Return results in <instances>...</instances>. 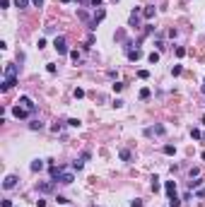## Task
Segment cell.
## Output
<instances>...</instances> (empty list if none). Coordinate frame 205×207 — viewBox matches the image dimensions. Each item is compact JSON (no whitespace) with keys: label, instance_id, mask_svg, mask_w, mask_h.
Listing matches in <instances>:
<instances>
[{"label":"cell","instance_id":"obj_1","mask_svg":"<svg viewBox=\"0 0 205 207\" xmlns=\"http://www.w3.org/2000/svg\"><path fill=\"white\" fill-rule=\"evenodd\" d=\"M17 72H19L17 65H7V68H5V80L0 84V92H10L15 84H17Z\"/></svg>","mask_w":205,"mask_h":207},{"label":"cell","instance_id":"obj_2","mask_svg":"<svg viewBox=\"0 0 205 207\" xmlns=\"http://www.w3.org/2000/svg\"><path fill=\"white\" fill-rule=\"evenodd\" d=\"M53 48L58 51V55H65V53H68V44H65V39H63V36H56V41H53Z\"/></svg>","mask_w":205,"mask_h":207},{"label":"cell","instance_id":"obj_3","mask_svg":"<svg viewBox=\"0 0 205 207\" xmlns=\"http://www.w3.org/2000/svg\"><path fill=\"white\" fill-rule=\"evenodd\" d=\"M12 116L17 118V120H22V118L31 116V111H27V108L22 106V104H17V106H12Z\"/></svg>","mask_w":205,"mask_h":207},{"label":"cell","instance_id":"obj_4","mask_svg":"<svg viewBox=\"0 0 205 207\" xmlns=\"http://www.w3.org/2000/svg\"><path fill=\"white\" fill-rule=\"evenodd\" d=\"M167 133V128L164 125H152V128H145V135L152 137V135H164Z\"/></svg>","mask_w":205,"mask_h":207},{"label":"cell","instance_id":"obj_5","mask_svg":"<svg viewBox=\"0 0 205 207\" xmlns=\"http://www.w3.org/2000/svg\"><path fill=\"white\" fill-rule=\"evenodd\" d=\"M15 186H17V176H15V173L5 176V181H2V188H5V190H12Z\"/></svg>","mask_w":205,"mask_h":207},{"label":"cell","instance_id":"obj_6","mask_svg":"<svg viewBox=\"0 0 205 207\" xmlns=\"http://www.w3.org/2000/svg\"><path fill=\"white\" fill-rule=\"evenodd\" d=\"M17 104H22V106L27 108V111H31V113L36 111V104H34V101L29 99V96H19V101H17Z\"/></svg>","mask_w":205,"mask_h":207},{"label":"cell","instance_id":"obj_7","mask_svg":"<svg viewBox=\"0 0 205 207\" xmlns=\"http://www.w3.org/2000/svg\"><path fill=\"white\" fill-rule=\"evenodd\" d=\"M53 186H56V181H44V183H39V193H51L53 190Z\"/></svg>","mask_w":205,"mask_h":207},{"label":"cell","instance_id":"obj_8","mask_svg":"<svg viewBox=\"0 0 205 207\" xmlns=\"http://www.w3.org/2000/svg\"><path fill=\"white\" fill-rule=\"evenodd\" d=\"M75 181V176L73 173H60V176H58V181L56 183H63V186H70V183H73Z\"/></svg>","mask_w":205,"mask_h":207},{"label":"cell","instance_id":"obj_9","mask_svg":"<svg viewBox=\"0 0 205 207\" xmlns=\"http://www.w3.org/2000/svg\"><path fill=\"white\" fill-rule=\"evenodd\" d=\"M140 58H142V51H140V48H131V51H128V60H131V63H135Z\"/></svg>","mask_w":205,"mask_h":207},{"label":"cell","instance_id":"obj_10","mask_svg":"<svg viewBox=\"0 0 205 207\" xmlns=\"http://www.w3.org/2000/svg\"><path fill=\"white\" fill-rule=\"evenodd\" d=\"M164 190H167L169 198H171V195H176V181H167V183H164Z\"/></svg>","mask_w":205,"mask_h":207},{"label":"cell","instance_id":"obj_11","mask_svg":"<svg viewBox=\"0 0 205 207\" xmlns=\"http://www.w3.org/2000/svg\"><path fill=\"white\" fill-rule=\"evenodd\" d=\"M200 186H203V178H196V181L191 178V181H188V190H198Z\"/></svg>","mask_w":205,"mask_h":207},{"label":"cell","instance_id":"obj_12","mask_svg":"<svg viewBox=\"0 0 205 207\" xmlns=\"http://www.w3.org/2000/svg\"><path fill=\"white\" fill-rule=\"evenodd\" d=\"M29 169H31V171H34V173H36V171H41V169H44V162H41V159H34Z\"/></svg>","mask_w":205,"mask_h":207},{"label":"cell","instance_id":"obj_13","mask_svg":"<svg viewBox=\"0 0 205 207\" xmlns=\"http://www.w3.org/2000/svg\"><path fill=\"white\" fill-rule=\"evenodd\" d=\"M142 17H145V19H152V17H155V7H152V5H147V7L142 10Z\"/></svg>","mask_w":205,"mask_h":207},{"label":"cell","instance_id":"obj_14","mask_svg":"<svg viewBox=\"0 0 205 207\" xmlns=\"http://www.w3.org/2000/svg\"><path fill=\"white\" fill-rule=\"evenodd\" d=\"M138 19H140L138 10H133V12H131V27H135V29H138Z\"/></svg>","mask_w":205,"mask_h":207},{"label":"cell","instance_id":"obj_15","mask_svg":"<svg viewBox=\"0 0 205 207\" xmlns=\"http://www.w3.org/2000/svg\"><path fill=\"white\" fill-rule=\"evenodd\" d=\"M162 152L171 157V154H176V147H174V144H164V149H162Z\"/></svg>","mask_w":205,"mask_h":207},{"label":"cell","instance_id":"obj_16","mask_svg":"<svg viewBox=\"0 0 205 207\" xmlns=\"http://www.w3.org/2000/svg\"><path fill=\"white\" fill-rule=\"evenodd\" d=\"M191 137H193V140H203V133H200L198 128H191Z\"/></svg>","mask_w":205,"mask_h":207},{"label":"cell","instance_id":"obj_17","mask_svg":"<svg viewBox=\"0 0 205 207\" xmlns=\"http://www.w3.org/2000/svg\"><path fill=\"white\" fill-rule=\"evenodd\" d=\"M82 166H84V159H82V157H80V159H75V162H73V169H75V171H80Z\"/></svg>","mask_w":205,"mask_h":207},{"label":"cell","instance_id":"obj_18","mask_svg":"<svg viewBox=\"0 0 205 207\" xmlns=\"http://www.w3.org/2000/svg\"><path fill=\"white\" fill-rule=\"evenodd\" d=\"M169 207H181V200H179L176 195H171V198H169Z\"/></svg>","mask_w":205,"mask_h":207},{"label":"cell","instance_id":"obj_19","mask_svg":"<svg viewBox=\"0 0 205 207\" xmlns=\"http://www.w3.org/2000/svg\"><path fill=\"white\" fill-rule=\"evenodd\" d=\"M147 60H150V63H152V65H155V63H157V60H159V53H157V51H152V53L147 55Z\"/></svg>","mask_w":205,"mask_h":207},{"label":"cell","instance_id":"obj_20","mask_svg":"<svg viewBox=\"0 0 205 207\" xmlns=\"http://www.w3.org/2000/svg\"><path fill=\"white\" fill-rule=\"evenodd\" d=\"M29 128H31V130H41V128H44V123H41V120H31V123H29Z\"/></svg>","mask_w":205,"mask_h":207},{"label":"cell","instance_id":"obj_21","mask_svg":"<svg viewBox=\"0 0 205 207\" xmlns=\"http://www.w3.org/2000/svg\"><path fill=\"white\" fill-rule=\"evenodd\" d=\"M159 188H162V183H159V178H157V176H152V190L157 193Z\"/></svg>","mask_w":205,"mask_h":207},{"label":"cell","instance_id":"obj_22","mask_svg":"<svg viewBox=\"0 0 205 207\" xmlns=\"http://www.w3.org/2000/svg\"><path fill=\"white\" fill-rule=\"evenodd\" d=\"M68 125H70V128H80L82 123H80V118H70V120H68Z\"/></svg>","mask_w":205,"mask_h":207},{"label":"cell","instance_id":"obj_23","mask_svg":"<svg viewBox=\"0 0 205 207\" xmlns=\"http://www.w3.org/2000/svg\"><path fill=\"white\" fill-rule=\"evenodd\" d=\"M15 5H17L19 10H24V7L29 5V0H15Z\"/></svg>","mask_w":205,"mask_h":207},{"label":"cell","instance_id":"obj_24","mask_svg":"<svg viewBox=\"0 0 205 207\" xmlns=\"http://www.w3.org/2000/svg\"><path fill=\"white\" fill-rule=\"evenodd\" d=\"M73 94H75V99H82V96H84V89H82V87H77Z\"/></svg>","mask_w":205,"mask_h":207},{"label":"cell","instance_id":"obj_25","mask_svg":"<svg viewBox=\"0 0 205 207\" xmlns=\"http://www.w3.org/2000/svg\"><path fill=\"white\" fill-rule=\"evenodd\" d=\"M140 99H150V89H147V87L140 89Z\"/></svg>","mask_w":205,"mask_h":207},{"label":"cell","instance_id":"obj_26","mask_svg":"<svg viewBox=\"0 0 205 207\" xmlns=\"http://www.w3.org/2000/svg\"><path fill=\"white\" fill-rule=\"evenodd\" d=\"M176 55H179V58H184V55H186V48H184V46H176Z\"/></svg>","mask_w":205,"mask_h":207},{"label":"cell","instance_id":"obj_27","mask_svg":"<svg viewBox=\"0 0 205 207\" xmlns=\"http://www.w3.org/2000/svg\"><path fill=\"white\" fill-rule=\"evenodd\" d=\"M70 58H73L75 63H77V60H80V58H82V55H80V51H70Z\"/></svg>","mask_w":205,"mask_h":207},{"label":"cell","instance_id":"obj_28","mask_svg":"<svg viewBox=\"0 0 205 207\" xmlns=\"http://www.w3.org/2000/svg\"><path fill=\"white\" fill-rule=\"evenodd\" d=\"M123 87H126L123 82H113V92H123Z\"/></svg>","mask_w":205,"mask_h":207},{"label":"cell","instance_id":"obj_29","mask_svg":"<svg viewBox=\"0 0 205 207\" xmlns=\"http://www.w3.org/2000/svg\"><path fill=\"white\" fill-rule=\"evenodd\" d=\"M121 159H123V162H128V159H131V152H128V149H121Z\"/></svg>","mask_w":205,"mask_h":207},{"label":"cell","instance_id":"obj_30","mask_svg":"<svg viewBox=\"0 0 205 207\" xmlns=\"http://www.w3.org/2000/svg\"><path fill=\"white\" fill-rule=\"evenodd\" d=\"M181 72H184V68H181V65H174V68H171V75H181Z\"/></svg>","mask_w":205,"mask_h":207},{"label":"cell","instance_id":"obj_31","mask_svg":"<svg viewBox=\"0 0 205 207\" xmlns=\"http://www.w3.org/2000/svg\"><path fill=\"white\" fill-rule=\"evenodd\" d=\"M138 77H140V80H147L150 72H147V70H138Z\"/></svg>","mask_w":205,"mask_h":207},{"label":"cell","instance_id":"obj_32","mask_svg":"<svg viewBox=\"0 0 205 207\" xmlns=\"http://www.w3.org/2000/svg\"><path fill=\"white\" fill-rule=\"evenodd\" d=\"M60 128H63V123H58V120H56V123L51 125V130H53V133H60Z\"/></svg>","mask_w":205,"mask_h":207},{"label":"cell","instance_id":"obj_33","mask_svg":"<svg viewBox=\"0 0 205 207\" xmlns=\"http://www.w3.org/2000/svg\"><path fill=\"white\" fill-rule=\"evenodd\" d=\"M131 207H142V200H138V198H135V200L131 202Z\"/></svg>","mask_w":205,"mask_h":207},{"label":"cell","instance_id":"obj_34","mask_svg":"<svg viewBox=\"0 0 205 207\" xmlns=\"http://www.w3.org/2000/svg\"><path fill=\"white\" fill-rule=\"evenodd\" d=\"M89 5H92V7H102V0H92Z\"/></svg>","mask_w":205,"mask_h":207},{"label":"cell","instance_id":"obj_35","mask_svg":"<svg viewBox=\"0 0 205 207\" xmlns=\"http://www.w3.org/2000/svg\"><path fill=\"white\" fill-rule=\"evenodd\" d=\"M0 205H2V207H12V200H2Z\"/></svg>","mask_w":205,"mask_h":207},{"label":"cell","instance_id":"obj_36","mask_svg":"<svg viewBox=\"0 0 205 207\" xmlns=\"http://www.w3.org/2000/svg\"><path fill=\"white\" fill-rule=\"evenodd\" d=\"M198 198H205V188H198V193H196Z\"/></svg>","mask_w":205,"mask_h":207},{"label":"cell","instance_id":"obj_37","mask_svg":"<svg viewBox=\"0 0 205 207\" xmlns=\"http://www.w3.org/2000/svg\"><path fill=\"white\" fill-rule=\"evenodd\" d=\"M31 2H34L36 7H44V0H31Z\"/></svg>","mask_w":205,"mask_h":207},{"label":"cell","instance_id":"obj_38","mask_svg":"<svg viewBox=\"0 0 205 207\" xmlns=\"http://www.w3.org/2000/svg\"><path fill=\"white\" fill-rule=\"evenodd\" d=\"M200 159H203V162H205V152H203V154H200Z\"/></svg>","mask_w":205,"mask_h":207},{"label":"cell","instance_id":"obj_39","mask_svg":"<svg viewBox=\"0 0 205 207\" xmlns=\"http://www.w3.org/2000/svg\"><path fill=\"white\" fill-rule=\"evenodd\" d=\"M203 94H205V80H203Z\"/></svg>","mask_w":205,"mask_h":207},{"label":"cell","instance_id":"obj_40","mask_svg":"<svg viewBox=\"0 0 205 207\" xmlns=\"http://www.w3.org/2000/svg\"><path fill=\"white\" fill-rule=\"evenodd\" d=\"M60 2H63V5H65V2H70V0H60Z\"/></svg>","mask_w":205,"mask_h":207},{"label":"cell","instance_id":"obj_41","mask_svg":"<svg viewBox=\"0 0 205 207\" xmlns=\"http://www.w3.org/2000/svg\"><path fill=\"white\" fill-rule=\"evenodd\" d=\"M203 140H205V133H203Z\"/></svg>","mask_w":205,"mask_h":207}]
</instances>
